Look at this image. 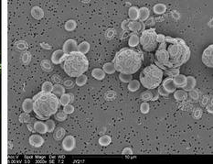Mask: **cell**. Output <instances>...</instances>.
Returning <instances> with one entry per match:
<instances>
[{
  "mask_svg": "<svg viewBox=\"0 0 213 164\" xmlns=\"http://www.w3.org/2000/svg\"><path fill=\"white\" fill-rule=\"evenodd\" d=\"M52 81L54 82H56V83H59V82H61V78H60L59 75L55 74V75L52 76Z\"/></svg>",
  "mask_w": 213,
  "mask_h": 164,
  "instance_id": "obj_58",
  "label": "cell"
},
{
  "mask_svg": "<svg viewBox=\"0 0 213 164\" xmlns=\"http://www.w3.org/2000/svg\"><path fill=\"white\" fill-rule=\"evenodd\" d=\"M74 100V97H73V95L72 94H71V102H72Z\"/></svg>",
  "mask_w": 213,
  "mask_h": 164,
  "instance_id": "obj_62",
  "label": "cell"
},
{
  "mask_svg": "<svg viewBox=\"0 0 213 164\" xmlns=\"http://www.w3.org/2000/svg\"><path fill=\"white\" fill-rule=\"evenodd\" d=\"M138 11L139 8L137 7H131L128 9V16L130 18V20H138Z\"/></svg>",
  "mask_w": 213,
  "mask_h": 164,
  "instance_id": "obj_28",
  "label": "cell"
},
{
  "mask_svg": "<svg viewBox=\"0 0 213 164\" xmlns=\"http://www.w3.org/2000/svg\"><path fill=\"white\" fill-rule=\"evenodd\" d=\"M115 29H108L105 31V38H106L107 40H112L113 37L115 36Z\"/></svg>",
  "mask_w": 213,
  "mask_h": 164,
  "instance_id": "obj_49",
  "label": "cell"
},
{
  "mask_svg": "<svg viewBox=\"0 0 213 164\" xmlns=\"http://www.w3.org/2000/svg\"><path fill=\"white\" fill-rule=\"evenodd\" d=\"M162 86L165 88V90L168 93V94H171V93H174L175 91L176 90V86L175 84L174 81H173V78L171 77H167L164 80V82H162Z\"/></svg>",
  "mask_w": 213,
  "mask_h": 164,
  "instance_id": "obj_12",
  "label": "cell"
},
{
  "mask_svg": "<svg viewBox=\"0 0 213 164\" xmlns=\"http://www.w3.org/2000/svg\"><path fill=\"white\" fill-rule=\"evenodd\" d=\"M166 46L167 43L164 41L163 43H161L158 47L157 50L155 51V62L158 63L162 64L163 66H165L167 68V65L168 63V54L166 51Z\"/></svg>",
  "mask_w": 213,
  "mask_h": 164,
  "instance_id": "obj_7",
  "label": "cell"
},
{
  "mask_svg": "<svg viewBox=\"0 0 213 164\" xmlns=\"http://www.w3.org/2000/svg\"><path fill=\"white\" fill-rule=\"evenodd\" d=\"M119 79L123 82H129L132 81V74H125V73H120L119 74Z\"/></svg>",
  "mask_w": 213,
  "mask_h": 164,
  "instance_id": "obj_39",
  "label": "cell"
},
{
  "mask_svg": "<svg viewBox=\"0 0 213 164\" xmlns=\"http://www.w3.org/2000/svg\"><path fill=\"white\" fill-rule=\"evenodd\" d=\"M202 114H203V111L201 108H196L193 112V117L196 119H199L202 117Z\"/></svg>",
  "mask_w": 213,
  "mask_h": 164,
  "instance_id": "obj_51",
  "label": "cell"
},
{
  "mask_svg": "<svg viewBox=\"0 0 213 164\" xmlns=\"http://www.w3.org/2000/svg\"><path fill=\"white\" fill-rule=\"evenodd\" d=\"M212 53H213V45H210L203 52L202 54V62L203 63L209 67V68H212L213 67V59H212Z\"/></svg>",
  "mask_w": 213,
  "mask_h": 164,
  "instance_id": "obj_8",
  "label": "cell"
},
{
  "mask_svg": "<svg viewBox=\"0 0 213 164\" xmlns=\"http://www.w3.org/2000/svg\"><path fill=\"white\" fill-rule=\"evenodd\" d=\"M16 47L20 51H24V50H27L28 46V43L26 41H20L16 43Z\"/></svg>",
  "mask_w": 213,
  "mask_h": 164,
  "instance_id": "obj_46",
  "label": "cell"
},
{
  "mask_svg": "<svg viewBox=\"0 0 213 164\" xmlns=\"http://www.w3.org/2000/svg\"><path fill=\"white\" fill-rule=\"evenodd\" d=\"M172 15L174 16L175 19H179V14H178L176 11H173V12H172Z\"/></svg>",
  "mask_w": 213,
  "mask_h": 164,
  "instance_id": "obj_61",
  "label": "cell"
},
{
  "mask_svg": "<svg viewBox=\"0 0 213 164\" xmlns=\"http://www.w3.org/2000/svg\"><path fill=\"white\" fill-rule=\"evenodd\" d=\"M166 51L168 54L167 68H179L190 58V50L186 42L180 38L166 37Z\"/></svg>",
  "mask_w": 213,
  "mask_h": 164,
  "instance_id": "obj_2",
  "label": "cell"
},
{
  "mask_svg": "<svg viewBox=\"0 0 213 164\" xmlns=\"http://www.w3.org/2000/svg\"><path fill=\"white\" fill-rule=\"evenodd\" d=\"M196 84H197V82H196V79L193 76H187L186 77V84L183 86L182 90H184L186 92H189V91L195 89Z\"/></svg>",
  "mask_w": 213,
  "mask_h": 164,
  "instance_id": "obj_13",
  "label": "cell"
},
{
  "mask_svg": "<svg viewBox=\"0 0 213 164\" xmlns=\"http://www.w3.org/2000/svg\"><path fill=\"white\" fill-rule=\"evenodd\" d=\"M30 116L28 115V113H23L20 116V121L21 123H28L30 121Z\"/></svg>",
  "mask_w": 213,
  "mask_h": 164,
  "instance_id": "obj_43",
  "label": "cell"
},
{
  "mask_svg": "<svg viewBox=\"0 0 213 164\" xmlns=\"http://www.w3.org/2000/svg\"><path fill=\"white\" fill-rule=\"evenodd\" d=\"M164 73L167 75L168 77L174 78L175 76L179 74V68H167L165 70Z\"/></svg>",
  "mask_w": 213,
  "mask_h": 164,
  "instance_id": "obj_30",
  "label": "cell"
},
{
  "mask_svg": "<svg viewBox=\"0 0 213 164\" xmlns=\"http://www.w3.org/2000/svg\"><path fill=\"white\" fill-rule=\"evenodd\" d=\"M65 55L66 54L62 51V50H57L53 52V54L51 56V62L54 64H59L62 62Z\"/></svg>",
  "mask_w": 213,
  "mask_h": 164,
  "instance_id": "obj_14",
  "label": "cell"
},
{
  "mask_svg": "<svg viewBox=\"0 0 213 164\" xmlns=\"http://www.w3.org/2000/svg\"><path fill=\"white\" fill-rule=\"evenodd\" d=\"M92 75L93 78H95L96 80H103L104 77H105V73L102 71V69H100V68H95L92 71Z\"/></svg>",
  "mask_w": 213,
  "mask_h": 164,
  "instance_id": "obj_20",
  "label": "cell"
},
{
  "mask_svg": "<svg viewBox=\"0 0 213 164\" xmlns=\"http://www.w3.org/2000/svg\"><path fill=\"white\" fill-rule=\"evenodd\" d=\"M75 82H76V84H77L78 86H83V85H85L86 82H87V76L84 75V74H81V75L78 76V77H76Z\"/></svg>",
  "mask_w": 213,
  "mask_h": 164,
  "instance_id": "obj_37",
  "label": "cell"
},
{
  "mask_svg": "<svg viewBox=\"0 0 213 164\" xmlns=\"http://www.w3.org/2000/svg\"><path fill=\"white\" fill-rule=\"evenodd\" d=\"M77 41L75 40H68L64 42L63 44V48H62V51L68 55L72 52H74V51H77Z\"/></svg>",
  "mask_w": 213,
  "mask_h": 164,
  "instance_id": "obj_10",
  "label": "cell"
},
{
  "mask_svg": "<svg viewBox=\"0 0 213 164\" xmlns=\"http://www.w3.org/2000/svg\"><path fill=\"white\" fill-rule=\"evenodd\" d=\"M64 72L71 77H78L83 74L89 67V61L84 54L79 51L65 55L61 62Z\"/></svg>",
  "mask_w": 213,
  "mask_h": 164,
  "instance_id": "obj_4",
  "label": "cell"
},
{
  "mask_svg": "<svg viewBox=\"0 0 213 164\" xmlns=\"http://www.w3.org/2000/svg\"><path fill=\"white\" fill-rule=\"evenodd\" d=\"M34 131L38 132L39 134H44L47 132V127H46V125L45 123L41 122V121H37L34 123Z\"/></svg>",
  "mask_w": 213,
  "mask_h": 164,
  "instance_id": "obj_22",
  "label": "cell"
},
{
  "mask_svg": "<svg viewBox=\"0 0 213 164\" xmlns=\"http://www.w3.org/2000/svg\"><path fill=\"white\" fill-rule=\"evenodd\" d=\"M33 110L40 119H49L58 111L59 101L54 94L39 93L33 97Z\"/></svg>",
  "mask_w": 213,
  "mask_h": 164,
  "instance_id": "obj_3",
  "label": "cell"
},
{
  "mask_svg": "<svg viewBox=\"0 0 213 164\" xmlns=\"http://www.w3.org/2000/svg\"><path fill=\"white\" fill-rule=\"evenodd\" d=\"M31 15L35 20H41L44 17V12L39 7H33L31 9Z\"/></svg>",
  "mask_w": 213,
  "mask_h": 164,
  "instance_id": "obj_19",
  "label": "cell"
},
{
  "mask_svg": "<svg viewBox=\"0 0 213 164\" xmlns=\"http://www.w3.org/2000/svg\"><path fill=\"white\" fill-rule=\"evenodd\" d=\"M64 136H65V129L62 127H58L53 134V138L56 140H61L64 138Z\"/></svg>",
  "mask_w": 213,
  "mask_h": 164,
  "instance_id": "obj_31",
  "label": "cell"
},
{
  "mask_svg": "<svg viewBox=\"0 0 213 164\" xmlns=\"http://www.w3.org/2000/svg\"><path fill=\"white\" fill-rule=\"evenodd\" d=\"M65 114H67V115H70V114H72L73 112H74V106L72 105V104H66V105H64V107H63V110H62Z\"/></svg>",
  "mask_w": 213,
  "mask_h": 164,
  "instance_id": "obj_44",
  "label": "cell"
},
{
  "mask_svg": "<svg viewBox=\"0 0 213 164\" xmlns=\"http://www.w3.org/2000/svg\"><path fill=\"white\" fill-rule=\"evenodd\" d=\"M138 44H139V36L136 33H133L128 39V46L129 48H135L136 46H138Z\"/></svg>",
  "mask_w": 213,
  "mask_h": 164,
  "instance_id": "obj_27",
  "label": "cell"
},
{
  "mask_svg": "<svg viewBox=\"0 0 213 164\" xmlns=\"http://www.w3.org/2000/svg\"><path fill=\"white\" fill-rule=\"evenodd\" d=\"M158 95H162V96H164V97H167L170 94H168V93L165 90V88L162 86V84H160V85L158 86Z\"/></svg>",
  "mask_w": 213,
  "mask_h": 164,
  "instance_id": "obj_50",
  "label": "cell"
},
{
  "mask_svg": "<svg viewBox=\"0 0 213 164\" xmlns=\"http://www.w3.org/2000/svg\"><path fill=\"white\" fill-rule=\"evenodd\" d=\"M52 94H54L55 95H58V96H61L62 95L65 94V88L64 86H62L61 84L59 83H56L53 85V88H52Z\"/></svg>",
  "mask_w": 213,
  "mask_h": 164,
  "instance_id": "obj_25",
  "label": "cell"
},
{
  "mask_svg": "<svg viewBox=\"0 0 213 164\" xmlns=\"http://www.w3.org/2000/svg\"><path fill=\"white\" fill-rule=\"evenodd\" d=\"M102 71L107 73V74H113L116 72L115 64L113 62H106L104 63V65L102 66Z\"/></svg>",
  "mask_w": 213,
  "mask_h": 164,
  "instance_id": "obj_23",
  "label": "cell"
},
{
  "mask_svg": "<svg viewBox=\"0 0 213 164\" xmlns=\"http://www.w3.org/2000/svg\"><path fill=\"white\" fill-rule=\"evenodd\" d=\"M206 108H207L208 112L212 113V101H211V104H210L206 105Z\"/></svg>",
  "mask_w": 213,
  "mask_h": 164,
  "instance_id": "obj_60",
  "label": "cell"
},
{
  "mask_svg": "<svg viewBox=\"0 0 213 164\" xmlns=\"http://www.w3.org/2000/svg\"><path fill=\"white\" fill-rule=\"evenodd\" d=\"M153 11H154V13L156 14V15H162V14H164L167 11V6L164 5V4L158 3V4H156V5L154 6Z\"/></svg>",
  "mask_w": 213,
  "mask_h": 164,
  "instance_id": "obj_26",
  "label": "cell"
},
{
  "mask_svg": "<svg viewBox=\"0 0 213 164\" xmlns=\"http://www.w3.org/2000/svg\"><path fill=\"white\" fill-rule=\"evenodd\" d=\"M55 118H56L58 121H64V120L67 119V114H65L63 111L58 112V113H56V115H55Z\"/></svg>",
  "mask_w": 213,
  "mask_h": 164,
  "instance_id": "obj_45",
  "label": "cell"
},
{
  "mask_svg": "<svg viewBox=\"0 0 213 164\" xmlns=\"http://www.w3.org/2000/svg\"><path fill=\"white\" fill-rule=\"evenodd\" d=\"M74 83H75V82H73L72 80H71V79L65 80L64 82H63L64 86H65V87H67V88H72V87H73V85H74Z\"/></svg>",
  "mask_w": 213,
  "mask_h": 164,
  "instance_id": "obj_52",
  "label": "cell"
},
{
  "mask_svg": "<svg viewBox=\"0 0 213 164\" xmlns=\"http://www.w3.org/2000/svg\"><path fill=\"white\" fill-rule=\"evenodd\" d=\"M143 60L144 55L142 51L134 48L125 47L117 52L112 62L120 73L134 74L141 68Z\"/></svg>",
  "mask_w": 213,
  "mask_h": 164,
  "instance_id": "obj_1",
  "label": "cell"
},
{
  "mask_svg": "<svg viewBox=\"0 0 213 164\" xmlns=\"http://www.w3.org/2000/svg\"><path fill=\"white\" fill-rule=\"evenodd\" d=\"M150 110V105L149 103L147 102H143L140 105V111L142 114H147Z\"/></svg>",
  "mask_w": 213,
  "mask_h": 164,
  "instance_id": "obj_40",
  "label": "cell"
},
{
  "mask_svg": "<svg viewBox=\"0 0 213 164\" xmlns=\"http://www.w3.org/2000/svg\"><path fill=\"white\" fill-rule=\"evenodd\" d=\"M156 31L154 28L149 29H145L141 36L139 37V43L141 44L144 51L147 52H152L156 50L157 41H156Z\"/></svg>",
  "mask_w": 213,
  "mask_h": 164,
  "instance_id": "obj_6",
  "label": "cell"
},
{
  "mask_svg": "<svg viewBox=\"0 0 213 164\" xmlns=\"http://www.w3.org/2000/svg\"><path fill=\"white\" fill-rule=\"evenodd\" d=\"M76 140L73 136H67L63 139L62 141V148L66 151H72L75 148Z\"/></svg>",
  "mask_w": 213,
  "mask_h": 164,
  "instance_id": "obj_11",
  "label": "cell"
},
{
  "mask_svg": "<svg viewBox=\"0 0 213 164\" xmlns=\"http://www.w3.org/2000/svg\"><path fill=\"white\" fill-rule=\"evenodd\" d=\"M122 154L124 155H132L133 154V150L131 148H124L122 151Z\"/></svg>",
  "mask_w": 213,
  "mask_h": 164,
  "instance_id": "obj_56",
  "label": "cell"
},
{
  "mask_svg": "<svg viewBox=\"0 0 213 164\" xmlns=\"http://www.w3.org/2000/svg\"><path fill=\"white\" fill-rule=\"evenodd\" d=\"M155 24V18H149L147 20H146V23H145V26H154Z\"/></svg>",
  "mask_w": 213,
  "mask_h": 164,
  "instance_id": "obj_53",
  "label": "cell"
},
{
  "mask_svg": "<svg viewBox=\"0 0 213 164\" xmlns=\"http://www.w3.org/2000/svg\"><path fill=\"white\" fill-rule=\"evenodd\" d=\"M128 29L136 34L138 32H143L146 29V26H145V23L141 21L129 20L128 21Z\"/></svg>",
  "mask_w": 213,
  "mask_h": 164,
  "instance_id": "obj_9",
  "label": "cell"
},
{
  "mask_svg": "<svg viewBox=\"0 0 213 164\" xmlns=\"http://www.w3.org/2000/svg\"><path fill=\"white\" fill-rule=\"evenodd\" d=\"M22 108L24 110L25 113H29L32 111L33 109V100L32 99H25V101L23 102V104H22Z\"/></svg>",
  "mask_w": 213,
  "mask_h": 164,
  "instance_id": "obj_24",
  "label": "cell"
},
{
  "mask_svg": "<svg viewBox=\"0 0 213 164\" xmlns=\"http://www.w3.org/2000/svg\"><path fill=\"white\" fill-rule=\"evenodd\" d=\"M40 65H41V68H42L44 71H46V72H50V71L52 70L51 63H50V61H48V60H43V61L41 62V63H40Z\"/></svg>",
  "mask_w": 213,
  "mask_h": 164,
  "instance_id": "obj_38",
  "label": "cell"
},
{
  "mask_svg": "<svg viewBox=\"0 0 213 164\" xmlns=\"http://www.w3.org/2000/svg\"><path fill=\"white\" fill-rule=\"evenodd\" d=\"M164 72L160 68H158L155 64H151L146 67L139 75V82L142 85L148 89L153 90L158 87L163 80Z\"/></svg>",
  "mask_w": 213,
  "mask_h": 164,
  "instance_id": "obj_5",
  "label": "cell"
},
{
  "mask_svg": "<svg viewBox=\"0 0 213 164\" xmlns=\"http://www.w3.org/2000/svg\"><path fill=\"white\" fill-rule=\"evenodd\" d=\"M153 97H154V96H153V93H152L151 91H149V90L145 91V92H143V93L140 95V98H141L143 101H145V102H147V101L152 100Z\"/></svg>",
  "mask_w": 213,
  "mask_h": 164,
  "instance_id": "obj_32",
  "label": "cell"
},
{
  "mask_svg": "<svg viewBox=\"0 0 213 164\" xmlns=\"http://www.w3.org/2000/svg\"><path fill=\"white\" fill-rule=\"evenodd\" d=\"M188 95H189L193 101H198V100L199 99V92H198V90H195V89L189 91V94Z\"/></svg>",
  "mask_w": 213,
  "mask_h": 164,
  "instance_id": "obj_41",
  "label": "cell"
},
{
  "mask_svg": "<svg viewBox=\"0 0 213 164\" xmlns=\"http://www.w3.org/2000/svg\"><path fill=\"white\" fill-rule=\"evenodd\" d=\"M52 88H53V84L51 82H45L42 84V93L50 94L52 92Z\"/></svg>",
  "mask_w": 213,
  "mask_h": 164,
  "instance_id": "obj_36",
  "label": "cell"
},
{
  "mask_svg": "<svg viewBox=\"0 0 213 164\" xmlns=\"http://www.w3.org/2000/svg\"><path fill=\"white\" fill-rule=\"evenodd\" d=\"M21 59H22V62H24V63H28V62H30V60H31V54L28 51H25L22 54Z\"/></svg>",
  "mask_w": 213,
  "mask_h": 164,
  "instance_id": "obj_47",
  "label": "cell"
},
{
  "mask_svg": "<svg viewBox=\"0 0 213 164\" xmlns=\"http://www.w3.org/2000/svg\"><path fill=\"white\" fill-rule=\"evenodd\" d=\"M208 102H209V96L208 95H204L200 100V104L202 106H206L208 104Z\"/></svg>",
  "mask_w": 213,
  "mask_h": 164,
  "instance_id": "obj_55",
  "label": "cell"
},
{
  "mask_svg": "<svg viewBox=\"0 0 213 164\" xmlns=\"http://www.w3.org/2000/svg\"><path fill=\"white\" fill-rule=\"evenodd\" d=\"M165 39H166V36L164 34H157L156 35V41L157 43H163L165 41Z\"/></svg>",
  "mask_w": 213,
  "mask_h": 164,
  "instance_id": "obj_54",
  "label": "cell"
},
{
  "mask_svg": "<svg viewBox=\"0 0 213 164\" xmlns=\"http://www.w3.org/2000/svg\"><path fill=\"white\" fill-rule=\"evenodd\" d=\"M90 51V44L87 41H82L80 42L77 47V51H79L81 54H86Z\"/></svg>",
  "mask_w": 213,
  "mask_h": 164,
  "instance_id": "obj_21",
  "label": "cell"
},
{
  "mask_svg": "<svg viewBox=\"0 0 213 164\" xmlns=\"http://www.w3.org/2000/svg\"><path fill=\"white\" fill-rule=\"evenodd\" d=\"M99 144L101 145V146H108L109 144L111 143V141H112V139H111V137L110 136H108V135H103V136H102L100 139H99Z\"/></svg>",
  "mask_w": 213,
  "mask_h": 164,
  "instance_id": "obj_34",
  "label": "cell"
},
{
  "mask_svg": "<svg viewBox=\"0 0 213 164\" xmlns=\"http://www.w3.org/2000/svg\"><path fill=\"white\" fill-rule=\"evenodd\" d=\"M150 18V10L147 7H141L138 11V20L141 22L147 20Z\"/></svg>",
  "mask_w": 213,
  "mask_h": 164,
  "instance_id": "obj_16",
  "label": "cell"
},
{
  "mask_svg": "<svg viewBox=\"0 0 213 164\" xmlns=\"http://www.w3.org/2000/svg\"><path fill=\"white\" fill-rule=\"evenodd\" d=\"M173 81H174L175 84H176V87L183 88V86L186 84V76L179 73L178 75L175 76L174 78H173Z\"/></svg>",
  "mask_w": 213,
  "mask_h": 164,
  "instance_id": "obj_18",
  "label": "cell"
},
{
  "mask_svg": "<svg viewBox=\"0 0 213 164\" xmlns=\"http://www.w3.org/2000/svg\"><path fill=\"white\" fill-rule=\"evenodd\" d=\"M188 93L184 90H176L174 92V97L176 101H185L188 98Z\"/></svg>",
  "mask_w": 213,
  "mask_h": 164,
  "instance_id": "obj_17",
  "label": "cell"
},
{
  "mask_svg": "<svg viewBox=\"0 0 213 164\" xmlns=\"http://www.w3.org/2000/svg\"><path fill=\"white\" fill-rule=\"evenodd\" d=\"M77 27V23L76 21L73 20H70L65 23V29L67 31H73Z\"/></svg>",
  "mask_w": 213,
  "mask_h": 164,
  "instance_id": "obj_33",
  "label": "cell"
},
{
  "mask_svg": "<svg viewBox=\"0 0 213 164\" xmlns=\"http://www.w3.org/2000/svg\"><path fill=\"white\" fill-rule=\"evenodd\" d=\"M116 96V94L114 91H107L104 95V98L107 100H113Z\"/></svg>",
  "mask_w": 213,
  "mask_h": 164,
  "instance_id": "obj_48",
  "label": "cell"
},
{
  "mask_svg": "<svg viewBox=\"0 0 213 164\" xmlns=\"http://www.w3.org/2000/svg\"><path fill=\"white\" fill-rule=\"evenodd\" d=\"M40 45H41L42 48H44V49H46V50H50V49H51V46H50V45L47 44V43L42 42V43H40Z\"/></svg>",
  "mask_w": 213,
  "mask_h": 164,
  "instance_id": "obj_59",
  "label": "cell"
},
{
  "mask_svg": "<svg viewBox=\"0 0 213 164\" xmlns=\"http://www.w3.org/2000/svg\"><path fill=\"white\" fill-rule=\"evenodd\" d=\"M128 21L129 20H124L123 22H122V25H121V27H122V29L123 30H124V31H128L129 29H128Z\"/></svg>",
  "mask_w": 213,
  "mask_h": 164,
  "instance_id": "obj_57",
  "label": "cell"
},
{
  "mask_svg": "<svg viewBox=\"0 0 213 164\" xmlns=\"http://www.w3.org/2000/svg\"><path fill=\"white\" fill-rule=\"evenodd\" d=\"M59 104L61 105H66V104H69L71 103V94H64L60 96L59 98Z\"/></svg>",
  "mask_w": 213,
  "mask_h": 164,
  "instance_id": "obj_35",
  "label": "cell"
},
{
  "mask_svg": "<svg viewBox=\"0 0 213 164\" xmlns=\"http://www.w3.org/2000/svg\"><path fill=\"white\" fill-rule=\"evenodd\" d=\"M127 88L130 92H136L140 88V82L138 80H132L128 82Z\"/></svg>",
  "mask_w": 213,
  "mask_h": 164,
  "instance_id": "obj_29",
  "label": "cell"
},
{
  "mask_svg": "<svg viewBox=\"0 0 213 164\" xmlns=\"http://www.w3.org/2000/svg\"><path fill=\"white\" fill-rule=\"evenodd\" d=\"M43 143H44V140H43V138L41 137V136H39V135H32V136H30V138H29V144L31 145V146H33V147H35V148H39V147H41L42 145H43Z\"/></svg>",
  "mask_w": 213,
  "mask_h": 164,
  "instance_id": "obj_15",
  "label": "cell"
},
{
  "mask_svg": "<svg viewBox=\"0 0 213 164\" xmlns=\"http://www.w3.org/2000/svg\"><path fill=\"white\" fill-rule=\"evenodd\" d=\"M46 127H47V131L48 132H52L55 129V122L51 119L47 120V122L45 123Z\"/></svg>",
  "mask_w": 213,
  "mask_h": 164,
  "instance_id": "obj_42",
  "label": "cell"
}]
</instances>
